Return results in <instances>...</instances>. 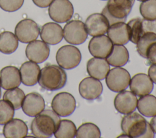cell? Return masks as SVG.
<instances>
[{"instance_id": "1", "label": "cell", "mask_w": 156, "mask_h": 138, "mask_svg": "<svg viewBox=\"0 0 156 138\" xmlns=\"http://www.w3.org/2000/svg\"><path fill=\"white\" fill-rule=\"evenodd\" d=\"M121 126L122 131L129 137H154V132L150 124L142 116L135 112L124 116Z\"/></svg>"}, {"instance_id": "2", "label": "cell", "mask_w": 156, "mask_h": 138, "mask_svg": "<svg viewBox=\"0 0 156 138\" xmlns=\"http://www.w3.org/2000/svg\"><path fill=\"white\" fill-rule=\"evenodd\" d=\"M60 121L58 115L50 109L43 110L33 119L30 129L33 135L38 138L52 137Z\"/></svg>"}, {"instance_id": "3", "label": "cell", "mask_w": 156, "mask_h": 138, "mask_svg": "<svg viewBox=\"0 0 156 138\" xmlns=\"http://www.w3.org/2000/svg\"><path fill=\"white\" fill-rule=\"evenodd\" d=\"M66 80V74L60 66L49 64L40 70L38 82L45 89L56 91L65 86Z\"/></svg>"}, {"instance_id": "4", "label": "cell", "mask_w": 156, "mask_h": 138, "mask_svg": "<svg viewBox=\"0 0 156 138\" xmlns=\"http://www.w3.org/2000/svg\"><path fill=\"white\" fill-rule=\"evenodd\" d=\"M135 0H108L102 12L109 26L119 22H125L130 13Z\"/></svg>"}, {"instance_id": "5", "label": "cell", "mask_w": 156, "mask_h": 138, "mask_svg": "<svg viewBox=\"0 0 156 138\" xmlns=\"http://www.w3.org/2000/svg\"><path fill=\"white\" fill-rule=\"evenodd\" d=\"M82 58L79 49L71 45L61 47L57 52L56 61L58 64L63 69H71L77 67Z\"/></svg>"}, {"instance_id": "6", "label": "cell", "mask_w": 156, "mask_h": 138, "mask_svg": "<svg viewBox=\"0 0 156 138\" xmlns=\"http://www.w3.org/2000/svg\"><path fill=\"white\" fill-rule=\"evenodd\" d=\"M130 75L129 72L121 67L109 70L105 77L107 87L113 92H119L125 90L129 85Z\"/></svg>"}, {"instance_id": "7", "label": "cell", "mask_w": 156, "mask_h": 138, "mask_svg": "<svg viewBox=\"0 0 156 138\" xmlns=\"http://www.w3.org/2000/svg\"><path fill=\"white\" fill-rule=\"evenodd\" d=\"M63 33L66 41L74 45L82 44L88 36L85 24L79 20L68 22L64 26Z\"/></svg>"}, {"instance_id": "8", "label": "cell", "mask_w": 156, "mask_h": 138, "mask_svg": "<svg viewBox=\"0 0 156 138\" xmlns=\"http://www.w3.org/2000/svg\"><path fill=\"white\" fill-rule=\"evenodd\" d=\"M74 8L69 0H54L49 5L48 13L54 21L63 23L72 18Z\"/></svg>"}, {"instance_id": "9", "label": "cell", "mask_w": 156, "mask_h": 138, "mask_svg": "<svg viewBox=\"0 0 156 138\" xmlns=\"http://www.w3.org/2000/svg\"><path fill=\"white\" fill-rule=\"evenodd\" d=\"M52 110L59 116L66 117L73 113L76 107L74 97L66 92L56 94L51 103Z\"/></svg>"}, {"instance_id": "10", "label": "cell", "mask_w": 156, "mask_h": 138, "mask_svg": "<svg viewBox=\"0 0 156 138\" xmlns=\"http://www.w3.org/2000/svg\"><path fill=\"white\" fill-rule=\"evenodd\" d=\"M39 33L40 29L38 24L30 19H22L15 28V35L23 43H29L35 40Z\"/></svg>"}, {"instance_id": "11", "label": "cell", "mask_w": 156, "mask_h": 138, "mask_svg": "<svg viewBox=\"0 0 156 138\" xmlns=\"http://www.w3.org/2000/svg\"><path fill=\"white\" fill-rule=\"evenodd\" d=\"M113 43L110 38L104 35L93 36L88 44V50L94 57L105 58L110 53Z\"/></svg>"}, {"instance_id": "12", "label": "cell", "mask_w": 156, "mask_h": 138, "mask_svg": "<svg viewBox=\"0 0 156 138\" xmlns=\"http://www.w3.org/2000/svg\"><path fill=\"white\" fill-rule=\"evenodd\" d=\"M137 98L132 91H122L119 92L114 100V106L116 111L122 114L133 112L137 105Z\"/></svg>"}, {"instance_id": "13", "label": "cell", "mask_w": 156, "mask_h": 138, "mask_svg": "<svg viewBox=\"0 0 156 138\" xmlns=\"http://www.w3.org/2000/svg\"><path fill=\"white\" fill-rule=\"evenodd\" d=\"M50 49L43 41L34 40L27 44L26 48V55L31 61L36 63L44 62L49 57Z\"/></svg>"}, {"instance_id": "14", "label": "cell", "mask_w": 156, "mask_h": 138, "mask_svg": "<svg viewBox=\"0 0 156 138\" xmlns=\"http://www.w3.org/2000/svg\"><path fill=\"white\" fill-rule=\"evenodd\" d=\"M102 90L103 87L100 80L91 77L83 79L79 85L80 95L88 100H93L99 98Z\"/></svg>"}, {"instance_id": "15", "label": "cell", "mask_w": 156, "mask_h": 138, "mask_svg": "<svg viewBox=\"0 0 156 138\" xmlns=\"http://www.w3.org/2000/svg\"><path fill=\"white\" fill-rule=\"evenodd\" d=\"M85 26L87 33L91 36H95L107 33L110 26L103 14L93 13L87 18Z\"/></svg>"}, {"instance_id": "16", "label": "cell", "mask_w": 156, "mask_h": 138, "mask_svg": "<svg viewBox=\"0 0 156 138\" xmlns=\"http://www.w3.org/2000/svg\"><path fill=\"white\" fill-rule=\"evenodd\" d=\"M44 100L37 92H30L26 95L21 105L24 114L30 117H35L39 114L44 110Z\"/></svg>"}, {"instance_id": "17", "label": "cell", "mask_w": 156, "mask_h": 138, "mask_svg": "<svg viewBox=\"0 0 156 138\" xmlns=\"http://www.w3.org/2000/svg\"><path fill=\"white\" fill-rule=\"evenodd\" d=\"M130 91L136 95L141 97L149 94L154 88V84L150 77L145 74L135 75L129 83Z\"/></svg>"}, {"instance_id": "18", "label": "cell", "mask_w": 156, "mask_h": 138, "mask_svg": "<svg viewBox=\"0 0 156 138\" xmlns=\"http://www.w3.org/2000/svg\"><path fill=\"white\" fill-rule=\"evenodd\" d=\"M41 39L46 44L55 45L63 39V33L62 27L55 22H48L44 24L40 30Z\"/></svg>"}, {"instance_id": "19", "label": "cell", "mask_w": 156, "mask_h": 138, "mask_svg": "<svg viewBox=\"0 0 156 138\" xmlns=\"http://www.w3.org/2000/svg\"><path fill=\"white\" fill-rule=\"evenodd\" d=\"M20 70L15 66L4 67L0 71V85L4 89L16 88L21 84Z\"/></svg>"}, {"instance_id": "20", "label": "cell", "mask_w": 156, "mask_h": 138, "mask_svg": "<svg viewBox=\"0 0 156 138\" xmlns=\"http://www.w3.org/2000/svg\"><path fill=\"white\" fill-rule=\"evenodd\" d=\"M110 70V64L105 58L94 57L87 64V71L89 75L99 80H104Z\"/></svg>"}, {"instance_id": "21", "label": "cell", "mask_w": 156, "mask_h": 138, "mask_svg": "<svg viewBox=\"0 0 156 138\" xmlns=\"http://www.w3.org/2000/svg\"><path fill=\"white\" fill-rule=\"evenodd\" d=\"M107 36L114 44L124 45L129 41L127 24L125 22H119L109 26Z\"/></svg>"}, {"instance_id": "22", "label": "cell", "mask_w": 156, "mask_h": 138, "mask_svg": "<svg viewBox=\"0 0 156 138\" xmlns=\"http://www.w3.org/2000/svg\"><path fill=\"white\" fill-rule=\"evenodd\" d=\"M40 72V66L36 63L26 61L20 67L21 82L26 86H32L37 84Z\"/></svg>"}, {"instance_id": "23", "label": "cell", "mask_w": 156, "mask_h": 138, "mask_svg": "<svg viewBox=\"0 0 156 138\" xmlns=\"http://www.w3.org/2000/svg\"><path fill=\"white\" fill-rule=\"evenodd\" d=\"M27 126L21 119H13L6 123L3 134L6 138H24L27 134Z\"/></svg>"}, {"instance_id": "24", "label": "cell", "mask_w": 156, "mask_h": 138, "mask_svg": "<svg viewBox=\"0 0 156 138\" xmlns=\"http://www.w3.org/2000/svg\"><path fill=\"white\" fill-rule=\"evenodd\" d=\"M129 53L123 45H113L109 55L105 58L108 63L114 67L124 66L129 61Z\"/></svg>"}, {"instance_id": "25", "label": "cell", "mask_w": 156, "mask_h": 138, "mask_svg": "<svg viewBox=\"0 0 156 138\" xmlns=\"http://www.w3.org/2000/svg\"><path fill=\"white\" fill-rule=\"evenodd\" d=\"M136 108L144 116L153 117L156 115V97L147 94L141 96L137 101Z\"/></svg>"}, {"instance_id": "26", "label": "cell", "mask_w": 156, "mask_h": 138, "mask_svg": "<svg viewBox=\"0 0 156 138\" xmlns=\"http://www.w3.org/2000/svg\"><path fill=\"white\" fill-rule=\"evenodd\" d=\"M18 46V40L11 32L5 31L0 33V52L5 54L14 52Z\"/></svg>"}, {"instance_id": "27", "label": "cell", "mask_w": 156, "mask_h": 138, "mask_svg": "<svg viewBox=\"0 0 156 138\" xmlns=\"http://www.w3.org/2000/svg\"><path fill=\"white\" fill-rule=\"evenodd\" d=\"M77 129L75 124L69 120H61L54 134L56 138H73L76 137Z\"/></svg>"}, {"instance_id": "28", "label": "cell", "mask_w": 156, "mask_h": 138, "mask_svg": "<svg viewBox=\"0 0 156 138\" xmlns=\"http://www.w3.org/2000/svg\"><path fill=\"white\" fill-rule=\"evenodd\" d=\"M25 96L23 90L16 87L7 89L4 94L3 99L9 102L13 106L15 110H16L21 107Z\"/></svg>"}, {"instance_id": "29", "label": "cell", "mask_w": 156, "mask_h": 138, "mask_svg": "<svg viewBox=\"0 0 156 138\" xmlns=\"http://www.w3.org/2000/svg\"><path fill=\"white\" fill-rule=\"evenodd\" d=\"M154 43H156V34L151 32L143 34L136 44L138 53L142 57L146 58L147 50Z\"/></svg>"}, {"instance_id": "30", "label": "cell", "mask_w": 156, "mask_h": 138, "mask_svg": "<svg viewBox=\"0 0 156 138\" xmlns=\"http://www.w3.org/2000/svg\"><path fill=\"white\" fill-rule=\"evenodd\" d=\"M76 137L77 138H99L101 137V131L95 124L85 123L81 125L77 129Z\"/></svg>"}, {"instance_id": "31", "label": "cell", "mask_w": 156, "mask_h": 138, "mask_svg": "<svg viewBox=\"0 0 156 138\" xmlns=\"http://www.w3.org/2000/svg\"><path fill=\"white\" fill-rule=\"evenodd\" d=\"M127 24L129 33V41L134 44H136L142 35L141 19H132L129 21Z\"/></svg>"}, {"instance_id": "32", "label": "cell", "mask_w": 156, "mask_h": 138, "mask_svg": "<svg viewBox=\"0 0 156 138\" xmlns=\"http://www.w3.org/2000/svg\"><path fill=\"white\" fill-rule=\"evenodd\" d=\"M140 12L144 19H156V0L142 1L140 5Z\"/></svg>"}, {"instance_id": "33", "label": "cell", "mask_w": 156, "mask_h": 138, "mask_svg": "<svg viewBox=\"0 0 156 138\" xmlns=\"http://www.w3.org/2000/svg\"><path fill=\"white\" fill-rule=\"evenodd\" d=\"M15 114L13 106L5 100H0V125H3L12 120Z\"/></svg>"}, {"instance_id": "34", "label": "cell", "mask_w": 156, "mask_h": 138, "mask_svg": "<svg viewBox=\"0 0 156 138\" xmlns=\"http://www.w3.org/2000/svg\"><path fill=\"white\" fill-rule=\"evenodd\" d=\"M24 0H0V8L5 12H13L19 10Z\"/></svg>"}, {"instance_id": "35", "label": "cell", "mask_w": 156, "mask_h": 138, "mask_svg": "<svg viewBox=\"0 0 156 138\" xmlns=\"http://www.w3.org/2000/svg\"><path fill=\"white\" fill-rule=\"evenodd\" d=\"M142 35L146 33H154L156 34V19H141Z\"/></svg>"}, {"instance_id": "36", "label": "cell", "mask_w": 156, "mask_h": 138, "mask_svg": "<svg viewBox=\"0 0 156 138\" xmlns=\"http://www.w3.org/2000/svg\"><path fill=\"white\" fill-rule=\"evenodd\" d=\"M146 58L152 64H156V43H153L148 49Z\"/></svg>"}, {"instance_id": "37", "label": "cell", "mask_w": 156, "mask_h": 138, "mask_svg": "<svg viewBox=\"0 0 156 138\" xmlns=\"http://www.w3.org/2000/svg\"><path fill=\"white\" fill-rule=\"evenodd\" d=\"M148 76L156 84V64H152L148 69Z\"/></svg>"}, {"instance_id": "38", "label": "cell", "mask_w": 156, "mask_h": 138, "mask_svg": "<svg viewBox=\"0 0 156 138\" xmlns=\"http://www.w3.org/2000/svg\"><path fill=\"white\" fill-rule=\"evenodd\" d=\"M54 0H32L33 2L38 7L46 8L49 6Z\"/></svg>"}, {"instance_id": "39", "label": "cell", "mask_w": 156, "mask_h": 138, "mask_svg": "<svg viewBox=\"0 0 156 138\" xmlns=\"http://www.w3.org/2000/svg\"><path fill=\"white\" fill-rule=\"evenodd\" d=\"M150 125L154 133L156 134V115L153 116L152 119L151 120Z\"/></svg>"}, {"instance_id": "40", "label": "cell", "mask_w": 156, "mask_h": 138, "mask_svg": "<svg viewBox=\"0 0 156 138\" xmlns=\"http://www.w3.org/2000/svg\"><path fill=\"white\" fill-rule=\"evenodd\" d=\"M1 85H0V98H1Z\"/></svg>"}, {"instance_id": "41", "label": "cell", "mask_w": 156, "mask_h": 138, "mask_svg": "<svg viewBox=\"0 0 156 138\" xmlns=\"http://www.w3.org/2000/svg\"><path fill=\"white\" fill-rule=\"evenodd\" d=\"M139 1H146V0H138Z\"/></svg>"}, {"instance_id": "42", "label": "cell", "mask_w": 156, "mask_h": 138, "mask_svg": "<svg viewBox=\"0 0 156 138\" xmlns=\"http://www.w3.org/2000/svg\"><path fill=\"white\" fill-rule=\"evenodd\" d=\"M102 1H104V0H102Z\"/></svg>"}]
</instances>
